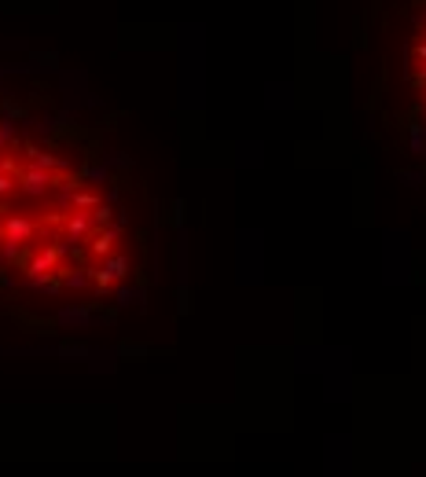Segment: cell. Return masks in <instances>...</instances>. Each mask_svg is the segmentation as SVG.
<instances>
[{
  "label": "cell",
  "instance_id": "obj_1",
  "mask_svg": "<svg viewBox=\"0 0 426 477\" xmlns=\"http://www.w3.org/2000/svg\"><path fill=\"white\" fill-rule=\"evenodd\" d=\"M19 184H22L26 195H44V191L56 184V176L44 173V169H37V165H30V169H22V173H19Z\"/></svg>",
  "mask_w": 426,
  "mask_h": 477
}]
</instances>
